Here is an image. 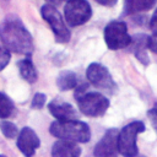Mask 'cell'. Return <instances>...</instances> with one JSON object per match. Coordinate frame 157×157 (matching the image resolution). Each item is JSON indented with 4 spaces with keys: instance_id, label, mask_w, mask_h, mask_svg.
I'll return each mask as SVG.
<instances>
[{
    "instance_id": "484cf974",
    "label": "cell",
    "mask_w": 157,
    "mask_h": 157,
    "mask_svg": "<svg viewBox=\"0 0 157 157\" xmlns=\"http://www.w3.org/2000/svg\"><path fill=\"white\" fill-rule=\"evenodd\" d=\"M0 157H6V156H4V155H0Z\"/></svg>"
},
{
    "instance_id": "6da1fadb",
    "label": "cell",
    "mask_w": 157,
    "mask_h": 157,
    "mask_svg": "<svg viewBox=\"0 0 157 157\" xmlns=\"http://www.w3.org/2000/svg\"><path fill=\"white\" fill-rule=\"evenodd\" d=\"M0 39L4 47L12 53L31 55L34 50L33 38L22 21L11 15L5 17L0 23Z\"/></svg>"
},
{
    "instance_id": "7a4b0ae2",
    "label": "cell",
    "mask_w": 157,
    "mask_h": 157,
    "mask_svg": "<svg viewBox=\"0 0 157 157\" xmlns=\"http://www.w3.org/2000/svg\"><path fill=\"white\" fill-rule=\"evenodd\" d=\"M75 98L81 113L88 117L103 115L109 107V101L105 96L99 92L87 91L86 85H81L75 88Z\"/></svg>"
},
{
    "instance_id": "9a60e30c",
    "label": "cell",
    "mask_w": 157,
    "mask_h": 157,
    "mask_svg": "<svg viewBox=\"0 0 157 157\" xmlns=\"http://www.w3.org/2000/svg\"><path fill=\"white\" fill-rule=\"evenodd\" d=\"M17 66H18V71H20V75L22 76V78L29 83H33L37 81V77H38V74H37V70H36V66L34 64L32 63V60L29 58H26V59H22L17 63Z\"/></svg>"
},
{
    "instance_id": "7c38bea8",
    "label": "cell",
    "mask_w": 157,
    "mask_h": 157,
    "mask_svg": "<svg viewBox=\"0 0 157 157\" xmlns=\"http://www.w3.org/2000/svg\"><path fill=\"white\" fill-rule=\"evenodd\" d=\"M81 148L76 142L58 140L52 147V157H80Z\"/></svg>"
},
{
    "instance_id": "603a6c76",
    "label": "cell",
    "mask_w": 157,
    "mask_h": 157,
    "mask_svg": "<svg viewBox=\"0 0 157 157\" xmlns=\"http://www.w3.org/2000/svg\"><path fill=\"white\" fill-rule=\"evenodd\" d=\"M150 28L153 32V34H157V9L155 10V12L150 20Z\"/></svg>"
},
{
    "instance_id": "52a82bcc",
    "label": "cell",
    "mask_w": 157,
    "mask_h": 157,
    "mask_svg": "<svg viewBox=\"0 0 157 157\" xmlns=\"http://www.w3.org/2000/svg\"><path fill=\"white\" fill-rule=\"evenodd\" d=\"M65 20L71 27L86 23L92 16L91 5L86 0H70L64 7Z\"/></svg>"
},
{
    "instance_id": "ffe728a7",
    "label": "cell",
    "mask_w": 157,
    "mask_h": 157,
    "mask_svg": "<svg viewBox=\"0 0 157 157\" xmlns=\"http://www.w3.org/2000/svg\"><path fill=\"white\" fill-rule=\"evenodd\" d=\"M10 59H11L10 52H9L5 47H1V45H0V71L4 70V69L9 65Z\"/></svg>"
},
{
    "instance_id": "9c48e42d",
    "label": "cell",
    "mask_w": 157,
    "mask_h": 157,
    "mask_svg": "<svg viewBox=\"0 0 157 157\" xmlns=\"http://www.w3.org/2000/svg\"><path fill=\"white\" fill-rule=\"evenodd\" d=\"M118 135L119 131L114 128L107 130L103 137L94 146V151H93L94 157H117L119 153Z\"/></svg>"
},
{
    "instance_id": "3957f363",
    "label": "cell",
    "mask_w": 157,
    "mask_h": 157,
    "mask_svg": "<svg viewBox=\"0 0 157 157\" xmlns=\"http://www.w3.org/2000/svg\"><path fill=\"white\" fill-rule=\"evenodd\" d=\"M49 131L59 140H67L72 142H87L91 139L90 126L80 120H55L50 124Z\"/></svg>"
},
{
    "instance_id": "5bb4252c",
    "label": "cell",
    "mask_w": 157,
    "mask_h": 157,
    "mask_svg": "<svg viewBox=\"0 0 157 157\" xmlns=\"http://www.w3.org/2000/svg\"><path fill=\"white\" fill-rule=\"evenodd\" d=\"M157 0H124V13L134 15L155 6Z\"/></svg>"
},
{
    "instance_id": "cb8c5ba5",
    "label": "cell",
    "mask_w": 157,
    "mask_h": 157,
    "mask_svg": "<svg viewBox=\"0 0 157 157\" xmlns=\"http://www.w3.org/2000/svg\"><path fill=\"white\" fill-rule=\"evenodd\" d=\"M96 1H97L98 4H101V5H103V6L110 7V6H114L118 0H96Z\"/></svg>"
},
{
    "instance_id": "4316f807",
    "label": "cell",
    "mask_w": 157,
    "mask_h": 157,
    "mask_svg": "<svg viewBox=\"0 0 157 157\" xmlns=\"http://www.w3.org/2000/svg\"><path fill=\"white\" fill-rule=\"evenodd\" d=\"M64 1H66V2H67V1H70V0H64Z\"/></svg>"
},
{
    "instance_id": "e0dca14e",
    "label": "cell",
    "mask_w": 157,
    "mask_h": 157,
    "mask_svg": "<svg viewBox=\"0 0 157 157\" xmlns=\"http://www.w3.org/2000/svg\"><path fill=\"white\" fill-rule=\"evenodd\" d=\"M13 113H15V104L12 99L4 92H0V119L6 120V118H10Z\"/></svg>"
},
{
    "instance_id": "4fadbf2b",
    "label": "cell",
    "mask_w": 157,
    "mask_h": 157,
    "mask_svg": "<svg viewBox=\"0 0 157 157\" xmlns=\"http://www.w3.org/2000/svg\"><path fill=\"white\" fill-rule=\"evenodd\" d=\"M147 39H148V37L145 36V34H136L135 37L131 38V43L129 45V48L135 54L136 59L142 65H148V63H150L148 55L146 53V49H147Z\"/></svg>"
},
{
    "instance_id": "30bf717a",
    "label": "cell",
    "mask_w": 157,
    "mask_h": 157,
    "mask_svg": "<svg viewBox=\"0 0 157 157\" xmlns=\"http://www.w3.org/2000/svg\"><path fill=\"white\" fill-rule=\"evenodd\" d=\"M16 144H17L18 150L26 157H32L34 155V152L37 151V148L39 147L40 141H39V137L34 132L33 129H31L29 126H25L18 132Z\"/></svg>"
},
{
    "instance_id": "ac0fdd59",
    "label": "cell",
    "mask_w": 157,
    "mask_h": 157,
    "mask_svg": "<svg viewBox=\"0 0 157 157\" xmlns=\"http://www.w3.org/2000/svg\"><path fill=\"white\" fill-rule=\"evenodd\" d=\"M0 130H1L2 135L7 139H15L16 136H18V129H17L16 124H13L12 121L2 120L0 123Z\"/></svg>"
},
{
    "instance_id": "d4e9b609",
    "label": "cell",
    "mask_w": 157,
    "mask_h": 157,
    "mask_svg": "<svg viewBox=\"0 0 157 157\" xmlns=\"http://www.w3.org/2000/svg\"><path fill=\"white\" fill-rule=\"evenodd\" d=\"M47 1H48V4H49V5L56 6V5H59V4H60V1H61V0H47Z\"/></svg>"
},
{
    "instance_id": "5b68a950",
    "label": "cell",
    "mask_w": 157,
    "mask_h": 157,
    "mask_svg": "<svg viewBox=\"0 0 157 157\" xmlns=\"http://www.w3.org/2000/svg\"><path fill=\"white\" fill-rule=\"evenodd\" d=\"M104 42L110 50L129 47L131 43V37L128 33L126 23L123 21L109 22L104 28Z\"/></svg>"
},
{
    "instance_id": "ba28073f",
    "label": "cell",
    "mask_w": 157,
    "mask_h": 157,
    "mask_svg": "<svg viewBox=\"0 0 157 157\" xmlns=\"http://www.w3.org/2000/svg\"><path fill=\"white\" fill-rule=\"evenodd\" d=\"M86 77L92 86H94L96 88L103 90V91L112 92L117 87L107 67H104L102 64H98V63H92L88 65L86 70Z\"/></svg>"
},
{
    "instance_id": "2e32d148",
    "label": "cell",
    "mask_w": 157,
    "mask_h": 157,
    "mask_svg": "<svg viewBox=\"0 0 157 157\" xmlns=\"http://www.w3.org/2000/svg\"><path fill=\"white\" fill-rule=\"evenodd\" d=\"M56 85H58L59 90H61V91H69V90L76 88L77 87V77H76L75 72H72L70 70H64L58 75Z\"/></svg>"
},
{
    "instance_id": "83f0119b",
    "label": "cell",
    "mask_w": 157,
    "mask_h": 157,
    "mask_svg": "<svg viewBox=\"0 0 157 157\" xmlns=\"http://www.w3.org/2000/svg\"><path fill=\"white\" fill-rule=\"evenodd\" d=\"M141 157H144V156H141Z\"/></svg>"
},
{
    "instance_id": "7402d4cb",
    "label": "cell",
    "mask_w": 157,
    "mask_h": 157,
    "mask_svg": "<svg viewBox=\"0 0 157 157\" xmlns=\"http://www.w3.org/2000/svg\"><path fill=\"white\" fill-rule=\"evenodd\" d=\"M147 48L152 53L157 54V34H153V36L148 37V39H147Z\"/></svg>"
},
{
    "instance_id": "8fae6325",
    "label": "cell",
    "mask_w": 157,
    "mask_h": 157,
    "mask_svg": "<svg viewBox=\"0 0 157 157\" xmlns=\"http://www.w3.org/2000/svg\"><path fill=\"white\" fill-rule=\"evenodd\" d=\"M48 109L50 112V114L56 118V120L59 121H66V120H77V112L75 110V108L69 104L67 102H64L60 98H55L53 99L49 104H48Z\"/></svg>"
},
{
    "instance_id": "8992f818",
    "label": "cell",
    "mask_w": 157,
    "mask_h": 157,
    "mask_svg": "<svg viewBox=\"0 0 157 157\" xmlns=\"http://www.w3.org/2000/svg\"><path fill=\"white\" fill-rule=\"evenodd\" d=\"M40 15L45 20V22L50 26L54 33L55 40L58 43H67L70 40V37H71L70 31L66 27L60 12L56 10L55 6L49 5V4L43 5L40 9Z\"/></svg>"
},
{
    "instance_id": "277c9868",
    "label": "cell",
    "mask_w": 157,
    "mask_h": 157,
    "mask_svg": "<svg viewBox=\"0 0 157 157\" xmlns=\"http://www.w3.org/2000/svg\"><path fill=\"white\" fill-rule=\"evenodd\" d=\"M145 131V124L140 120L131 121L125 125L118 135V151L124 157H135L137 155L136 137L140 132Z\"/></svg>"
},
{
    "instance_id": "d6986e66",
    "label": "cell",
    "mask_w": 157,
    "mask_h": 157,
    "mask_svg": "<svg viewBox=\"0 0 157 157\" xmlns=\"http://www.w3.org/2000/svg\"><path fill=\"white\" fill-rule=\"evenodd\" d=\"M45 101H47L45 94H44V93L38 92V93H36V94L33 96L31 105H32V108H33V109H40V108H43V105L45 104Z\"/></svg>"
},
{
    "instance_id": "44dd1931",
    "label": "cell",
    "mask_w": 157,
    "mask_h": 157,
    "mask_svg": "<svg viewBox=\"0 0 157 157\" xmlns=\"http://www.w3.org/2000/svg\"><path fill=\"white\" fill-rule=\"evenodd\" d=\"M147 115H148V118H150V120H151L152 126L155 128V130H156V132H157V103L147 112Z\"/></svg>"
}]
</instances>
